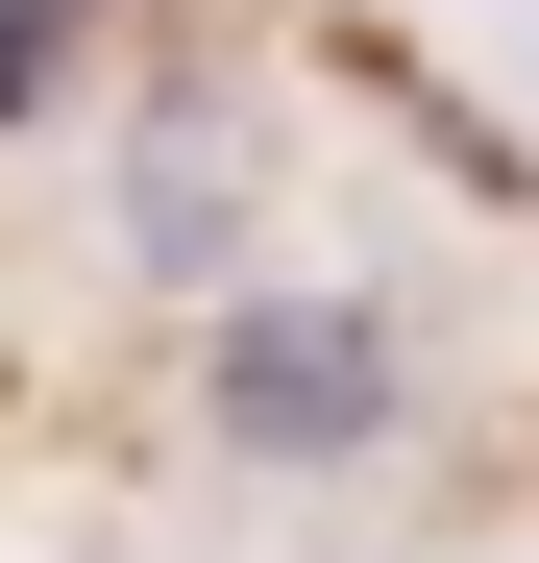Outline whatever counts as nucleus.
Returning <instances> with one entry per match:
<instances>
[{"instance_id":"1","label":"nucleus","mask_w":539,"mask_h":563,"mask_svg":"<svg viewBox=\"0 0 539 563\" xmlns=\"http://www.w3.org/2000/svg\"><path fill=\"white\" fill-rule=\"evenodd\" d=\"M221 417H245L270 465H343V441L393 417V343H369V319H245V343H221Z\"/></svg>"}]
</instances>
